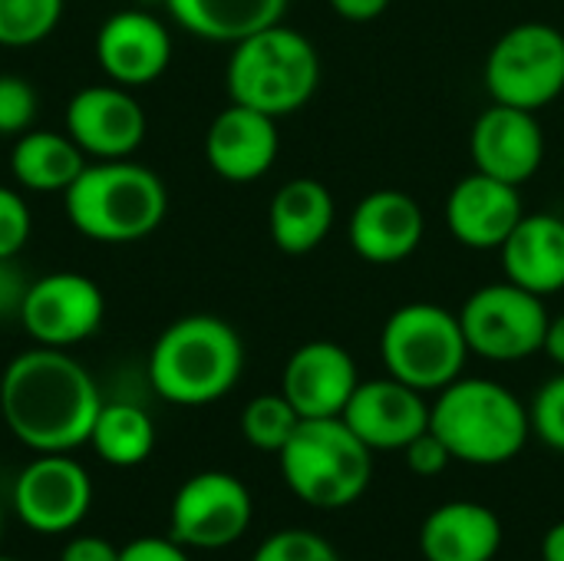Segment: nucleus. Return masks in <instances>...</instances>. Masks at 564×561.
<instances>
[{"label":"nucleus","mask_w":564,"mask_h":561,"mask_svg":"<svg viewBox=\"0 0 564 561\" xmlns=\"http://www.w3.org/2000/svg\"><path fill=\"white\" fill-rule=\"evenodd\" d=\"M99 410L96 380L63 347L23 350L0 377L3 423L33 453H73L89 443Z\"/></svg>","instance_id":"nucleus-1"},{"label":"nucleus","mask_w":564,"mask_h":561,"mask_svg":"<svg viewBox=\"0 0 564 561\" xmlns=\"http://www.w3.org/2000/svg\"><path fill=\"white\" fill-rule=\"evenodd\" d=\"M241 370L245 344L238 331L215 314L172 321L149 354V380L155 393L175 407H208L228 397Z\"/></svg>","instance_id":"nucleus-2"},{"label":"nucleus","mask_w":564,"mask_h":561,"mask_svg":"<svg viewBox=\"0 0 564 561\" xmlns=\"http://www.w3.org/2000/svg\"><path fill=\"white\" fill-rule=\"evenodd\" d=\"M430 430L469 466H502L516 460L529 436V407L502 384L459 377L430 403Z\"/></svg>","instance_id":"nucleus-3"},{"label":"nucleus","mask_w":564,"mask_h":561,"mask_svg":"<svg viewBox=\"0 0 564 561\" xmlns=\"http://www.w3.org/2000/svg\"><path fill=\"white\" fill-rule=\"evenodd\" d=\"M63 205L79 235L102 245H126L162 225L169 192L152 169L126 159H102L79 172L63 192Z\"/></svg>","instance_id":"nucleus-4"},{"label":"nucleus","mask_w":564,"mask_h":561,"mask_svg":"<svg viewBox=\"0 0 564 561\" xmlns=\"http://www.w3.org/2000/svg\"><path fill=\"white\" fill-rule=\"evenodd\" d=\"M225 83L231 103L281 119L304 109L317 93L321 56L301 30L274 23L235 43Z\"/></svg>","instance_id":"nucleus-5"},{"label":"nucleus","mask_w":564,"mask_h":561,"mask_svg":"<svg viewBox=\"0 0 564 561\" xmlns=\"http://www.w3.org/2000/svg\"><path fill=\"white\" fill-rule=\"evenodd\" d=\"M278 460L288 489L314 509L354 506L373 479V450L344 417L301 420Z\"/></svg>","instance_id":"nucleus-6"},{"label":"nucleus","mask_w":564,"mask_h":561,"mask_svg":"<svg viewBox=\"0 0 564 561\" xmlns=\"http://www.w3.org/2000/svg\"><path fill=\"white\" fill-rule=\"evenodd\" d=\"M380 357L387 374L400 384L420 393H440L463 377L469 344L459 314L443 304L413 301L387 317L380 331Z\"/></svg>","instance_id":"nucleus-7"},{"label":"nucleus","mask_w":564,"mask_h":561,"mask_svg":"<svg viewBox=\"0 0 564 561\" xmlns=\"http://www.w3.org/2000/svg\"><path fill=\"white\" fill-rule=\"evenodd\" d=\"M482 79L492 103L545 109L564 93V33L542 20L509 26L492 43Z\"/></svg>","instance_id":"nucleus-8"},{"label":"nucleus","mask_w":564,"mask_h":561,"mask_svg":"<svg viewBox=\"0 0 564 561\" xmlns=\"http://www.w3.org/2000/svg\"><path fill=\"white\" fill-rule=\"evenodd\" d=\"M549 321L545 301L512 281L476 288L459 311L469 354L496 364H516L545 350Z\"/></svg>","instance_id":"nucleus-9"},{"label":"nucleus","mask_w":564,"mask_h":561,"mask_svg":"<svg viewBox=\"0 0 564 561\" xmlns=\"http://www.w3.org/2000/svg\"><path fill=\"white\" fill-rule=\"evenodd\" d=\"M254 516L248 486L221 470L195 473L185 479L169 506V536L198 552H218L235 546Z\"/></svg>","instance_id":"nucleus-10"},{"label":"nucleus","mask_w":564,"mask_h":561,"mask_svg":"<svg viewBox=\"0 0 564 561\" xmlns=\"http://www.w3.org/2000/svg\"><path fill=\"white\" fill-rule=\"evenodd\" d=\"M93 506V479L69 453H40L13 483L17 519L40 536L73 532Z\"/></svg>","instance_id":"nucleus-11"},{"label":"nucleus","mask_w":564,"mask_h":561,"mask_svg":"<svg viewBox=\"0 0 564 561\" xmlns=\"http://www.w3.org/2000/svg\"><path fill=\"white\" fill-rule=\"evenodd\" d=\"M106 298L99 284L76 271H53L30 281L20 324L43 347H73L102 324Z\"/></svg>","instance_id":"nucleus-12"},{"label":"nucleus","mask_w":564,"mask_h":561,"mask_svg":"<svg viewBox=\"0 0 564 561\" xmlns=\"http://www.w3.org/2000/svg\"><path fill=\"white\" fill-rule=\"evenodd\" d=\"M340 417L373 453H403L420 433L430 430L426 393L390 374L380 380H360Z\"/></svg>","instance_id":"nucleus-13"},{"label":"nucleus","mask_w":564,"mask_h":561,"mask_svg":"<svg viewBox=\"0 0 564 561\" xmlns=\"http://www.w3.org/2000/svg\"><path fill=\"white\" fill-rule=\"evenodd\" d=\"M469 155L476 172L509 185L529 182L545 162V132L535 112L492 103L479 112L469 132Z\"/></svg>","instance_id":"nucleus-14"},{"label":"nucleus","mask_w":564,"mask_h":561,"mask_svg":"<svg viewBox=\"0 0 564 561\" xmlns=\"http://www.w3.org/2000/svg\"><path fill=\"white\" fill-rule=\"evenodd\" d=\"M66 136L96 159H129L145 139V112L126 86H86L66 103Z\"/></svg>","instance_id":"nucleus-15"},{"label":"nucleus","mask_w":564,"mask_h":561,"mask_svg":"<svg viewBox=\"0 0 564 561\" xmlns=\"http://www.w3.org/2000/svg\"><path fill=\"white\" fill-rule=\"evenodd\" d=\"M360 384L357 360L347 347L334 341H307L301 344L281 377V393L301 413V420L340 417Z\"/></svg>","instance_id":"nucleus-16"},{"label":"nucleus","mask_w":564,"mask_h":561,"mask_svg":"<svg viewBox=\"0 0 564 561\" xmlns=\"http://www.w3.org/2000/svg\"><path fill=\"white\" fill-rule=\"evenodd\" d=\"M525 205L519 185L473 172L459 179L446 198L449 235L473 251H499L512 228L522 222Z\"/></svg>","instance_id":"nucleus-17"},{"label":"nucleus","mask_w":564,"mask_h":561,"mask_svg":"<svg viewBox=\"0 0 564 561\" xmlns=\"http://www.w3.org/2000/svg\"><path fill=\"white\" fill-rule=\"evenodd\" d=\"M96 60L119 86L155 83L172 60V36L145 10H119L96 33Z\"/></svg>","instance_id":"nucleus-18"},{"label":"nucleus","mask_w":564,"mask_h":561,"mask_svg":"<svg viewBox=\"0 0 564 561\" xmlns=\"http://www.w3.org/2000/svg\"><path fill=\"white\" fill-rule=\"evenodd\" d=\"M423 231L426 218L413 195L400 188H377L357 202L347 238L364 261L400 265L420 248Z\"/></svg>","instance_id":"nucleus-19"},{"label":"nucleus","mask_w":564,"mask_h":561,"mask_svg":"<svg viewBox=\"0 0 564 561\" xmlns=\"http://www.w3.org/2000/svg\"><path fill=\"white\" fill-rule=\"evenodd\" d=\"M278 149H281L278 119L238 103L221 109L205 136V159L212 172L228 182L261 179L274 165Z\"/></svg>","instance_id":"nucleus-20"},{"label":"nucleus","mask_w":564,"mask_h":561,"mask_svg":"<svg viewBox=\"0 0 564 561\" xmlns=\"http://www.w3.org/2000/svg\"><path fill=\"white\" fill-rule=\"evenodd\" d=\"M506 281L545 298L564 288V218L552 212L522 215L499 248Z\"/></svg>","instance_id":"nucleus-21"},{"label":"nucleus","mask_w":564,"mask_h":561,"mask_svg":"<svg viewBox=\"0 0 564 561\" xmlns=\"http://www.w3.org/2000/svg\"><path fill=\"white\" fill-rule=\"evenodd\" d=\"M502 549V522L482 503H446L420 526V552L426 561H492Z\"/></svg>","instance_id":"nucleus-22"},{"label":"nucleus","mask_w":564,"mask_h":561,"mask_svg":"<svg viewBox=\"0 0 564 561\" xmlns=\"http://www.w3.org/2000/svg\"><path fill=\"white\" fill-rule=\"evenodd\" d=\"M334 195L317 179H291L284 182L268 208V228L271 241L284 255H307L321 248V241L334 228Z\"/></svg>","instance_id":"nucleus-23"},{"label":"nucleus","mask_w":564,"mask_h":561,"mask_svg":"<svg viewBox=\"0 0 564 561\" xmlns=\"http://www.w3.org/2000/svg\"><path fill=\"white\" fill-rule=\"evenodd\" d=\"M182 30L212 43H241L281 23L288 0H165Z\"/></svg>","instance_id":"nucleus-24"},{"label":"nucleus","mask_w":564,"mask_h":561,"mask_svg":"<svg viewBox=\"0 0 564 561\" xmlns=\"http://www.w3.org/2000/svg\"><path fill=\"white\" fill-rule=\"evenodd\" d=\"M83 169L86 152L66 132L26 129L10 152V172L30 192H66Z\"/></svg>","instance_id":"nucleus-25"},{"label":"nucleus","mask_w":564,"mask_h":561,"mask_svg":"<svg viewBox=\"0 0 564 561\" xmlns=\"http://www.w3.org/2000/svg\"><path fill=\"white\" fill-rule=\"evenodd\" d=\"M89 443L96 450V456L109 466H139L152 456L155 450V423L152 417L126 400L116 403H102Z\"/></svg>","instance_id":"nucleus-26"},{"label":"nucleus","mask_w":564,"mask_h":561,"mask_svg":"<svg viewBox=\"0 0 564 561\" xmlns=\"http://www.w3.org/2000/svg\"><path fill=\"white\" fill-rule=\"evenodd\" d=\"M297 423H301V413L291 407L284 393H261L241 410V436L248 440V446L261 453H274V456L294 436Z\"/></svg>","instance_id":"nucleus-27"},{"label":"nucleus","mask_w":564,"mask_h":561,"mask_svg":"<svg viewBox=\"0 0 564 561\" xmlns=\"http://www.w3.org/2000/svg\"><path fill=\"white\" fill-rule=\"evenodd\" d=\"M63 17V0H0V46H33Z\"/></svg>","instance_id":"nucleus-28"},{"label":"nucleus","mask_w":564,"mask_h":561,"mask_svg":"<svg viewBox=\"0 0 564 561\" xmlns=\"http://www.w3.org/2000/svg\"><path fill=\"white\" fill-rule=\"evenodd\" d=\"M251 561H340L337 549L307 529H284L268 536L258 552L251 555Z\"/></svg>","instance_id":"nucleus-29"},{"label":"nucleus","mask_w":564,"mask_h":561,"mask_svg":"<svg viewBox=\"0 0 564 561\" xmlns=\"http://www.w3.org/2000/svg\"><path fill=\"white\" fill-rule=\"evenodd\" d=\"M532 433L555 453H564V374L545 380L529 407Z\"/></svg>","instance_id":"nucleus-30"},{"label":"nucleus","mask_w":564,"mask_h":561,"mask_svg":"<svg viewBox=\"0 0 564 561\" xmlns=\"http://www.w3.org/2000/svg\"><path fill=\"white\" fill-rule=\"evenodd\" d=\"M36 116V93L23 76H0V136H23Z\"/></svg>","instance_id":"nucleus-31"},{"label":"nucleus","mask_w":564,"mask_h":561,"mask_svg":"<svg viewBox=\"0 0 564 561\" xmlns=\"http://www.w3.org/2000/svg\"><path fill=\"white\" fill-rule=\"evenodd\" d=\"M30 238V208L17 188L0 185V258H17Z\"/></svg>","instance_id":"nucleus-32"},{"label":"nucleus","mask_w":564,"mask_h":561,"mask_svg":"<svg viewBox=\"0 0 564 561\" xmlns=\"http://www.w3.org/2000/svg\"><path fill=\"white\" fill-rule=\"evenodd\" d=\"M403 456H406V466H410V473H416V476H440V473H446V466L453 463V453H449V446L433 433V430H426V433H420L406 450H403Z\"/></svg>","instance_id":"nucleus-33"},{"label":"nucleus","mask_w":564,"mask_h":561,"mask_svg":"<svg viewBox=\"0 0 564 561\" xmlns=\"http://www.w3.org/2000/svg\"><path fill=\"white\" fill-rule=\"evenodd\" d=\"M119 561H192L188 549L178 546L172 536L169 539H155V536H142L132 539L129 546L119 549Z\"/></svg>","instance_id":"nucleus-34"},{"label":"nucleus","mask_w":564,"mask_h":561,"mask_svg":"<svg viewBox=\"0 0 564 561\" xmlns=\"http://www.w3.org/2000/svg\"><path fill=\"white\" fill-rule=\"evenodd\" d=\"M30 281L13 258H0V317H20Z\"/></svg>","instance_id":"nucleus-35"},{"label":"nucleus","mask_w":564,"mask_h":561,"mask_svg":"<svg viewBox=\"0 0 564 561\" xmlns=\"http://www.w3.org/2000/svg\"><path fill=\"white\" fill-rule=\"evenodd\" d=\"M59 561H119V549L99 536H76L63 546Z\"/></svg>","instance_id":"nucleus-36"},{"label":"nucleus","mask_w":564,"mask_h":561,"mask_svg":"<svg viewBox=\"0 0 564 561\" xmlns=\"http://www.w3.org/2000/svg\"><path fill=\"white\" fill-rule=\"evenodd\" d=\"M327 3L334 7V13H337V17L354 20V23L377 20V17L390 7V0H327Z\"/></svg>","instance_id":"nucleus-37"},{"label":"nucleus","mask_w":564,"mask_h":561,"mask_svg":"<svg viewBox=\"0 0 564 561\" xmlns=\"http://www.w3.org/2000/svg\"><path fill=\"white\" fill-rule=\"evenodd\" d=\"M545 354L564 370V311L558 317L549 321V334H545Z\"/></svg>","instance_id":"nucleus-38"},{"label":"nucleus","mask_w":564,"mask_h":561,"mask_svg":"<svg viewBox=\"0 0 564 561\" xmlns=\"http://www.w3.org/2000/svg\"><path fill=\"white\" fill-rule=\"evenodd\" d=\"M542 561H564V519L545 532V539H542Z\"/></svg>","instance_id":"nucleus-39"},{"label":"nucleus","mask_w":564,"mask_h":561,"mask_svg":"<svg viewBox=\"0 0 564 561\" xmlns=\"http://www.w3.org/2000/svg\"><path fill=\"white\" fill-rule=\"evenodd\" d=\"M0 561H17V559H10V555H0Z\"/></svg>","instance_id":"nucleus-40"},{"label":"nucleus","mask_w":564,"mask_h":561,"mask_svg":"<svg viewBox=\"0 0 564 561\" xmlns=\"http://www.w3.org/2000/svg\"><path fill=\"white\" fill-rule=\"evenodd\" d=\"M0 532H3V513H0Z\"/></svg>","instance_id":"nucleus-41"}]
</instances>
